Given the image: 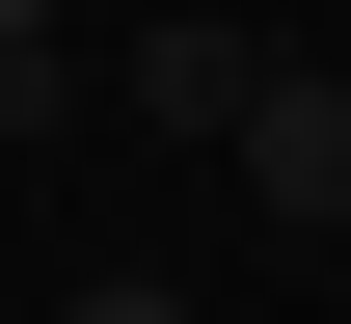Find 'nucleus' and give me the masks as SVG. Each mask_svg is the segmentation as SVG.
Here are the masks:
<instances>
[{
    "label": "nucleus",
    "instance_id": "obj_1",
    "mask_svg": "<svg viewBox=\"0 0 351 324\" xmlns=\"http://www.w3.org/2000/svg\"><path fill=\"white\" fill-rule=\"evenodd\" d=\"M243 216H298V243H351V82H298V54H270V108H243Z\"/></svg>",
    "mask_w": 351,
    "mask_h": 324
},
{
    "label": "nucleus",
    "instance_id": "obj_2",
    "mask_svg": "<svg viewBox=\"0 0 351 324\" xmlns=\"http://www.w3.org/2000/svg\"><path fill=\"white\" fill-rule=\"evenodd\" d=\"M270 108V27H135V136H243Z\"/></svg>",
    "mask_w": 351,
    "mask_h": 324
},
{
    "label": "nucleus",
    "instance_id": "obj_3",
    "mask_svg": "<svg viewBox=\"0 0 351 324\" xmlns=\"http://www.w3.org/2000/svg\"><path fill=\"white\" fill-rule=\"evenodd\" d=\"M54 324H189V297H162V271H82V297H54Z\"/></svg>",
    "mask_w": 351,
    "mask_h": 324
},
{
    "label": "nucleus",
    "instance_id": "obj_4",
    "mask_svg": "<svg viewBox=\"0 0 351 324\" xmlns=\"http://www.w3.org/2000/svg\"><path fill=\"white\" fill-rule=\"evenodd\" d=\"M0 54H54V0H0Z\"/></svg>",
    "mask_w": 351,
    "mask_h": 324
}]
</instances>
